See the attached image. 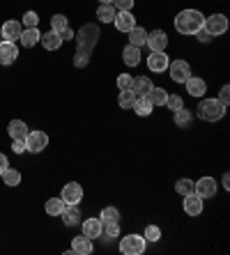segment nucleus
I'll return each instance as SVG.
<instances>
[{
    "instance_id": "obj_6",
    "label": "nucleus",
    "mask_w": 230,
    "mask_h": 255,
    "mask_svg": "<svg viewBox=\"0 0 230 255\" xmlns=\"http://www.w3.org/2000/svg\"><path fill=\"white\" fill-rule=\"evenodd\" d=\"M203 28H205L212 37L224 35L226 30H228V16H226V14H212V16H205Z\"/></svg>"
},
{
    "instance_id": "obj_20",
    "label": "nucleus",
    "mask_w": 230,
    "mask_h": 255,
    "mask_svg": "<svg viewBox=\"0 0 230 255\" xmlns=\"http://www.w3.org/2000/svg\"><path fill=\"white\" fill-rule=\"evenodd\" d=\"M81 228H83V235H85L88 239H99L101 237V219L81 221Z\"/></svg>"
},
{
    "instance_id": "obj_32",
    "label": "nucleus",
    "mask_w": 230,
    "mask_h": 255,
    "mask_svg": "<svg viewBox=\"0 0 230 255\" xmlns=\"http://www.w3.org/2000/svg\"><path fill=\"white\" fill-rule=\"evenodd\" d=\"M101 235H106V239H118L120 237V221L101 223Z\"/></svg>"
},
{
    "instance_id": "obj_47",
    "label": "nucleus",
    "mask_w": 230,
    "mask_h": 255,
    "mask_svg": "<svg viewBox=\"0 0 230 255\" xmlns=\"http://www.w3.org/2000/svg\"><path fill=\"white\" fill-rule=\"evenodd\" d=\"M221 184H224V189H230V175H228V172L224 175V179H221Z\"/></svg>"
},
{
    "instance_id": "obj_24",
    "label": "nucleus",
    "mask_w": 230,
    "mask_h": 255,
    "mask_svg": "<svg viewBox=\"0 0 230 255\" xmlns=\"http://www.w3.org/2000/svg\"><path fill=\"white\" fill-rule=\"evenodd\" d=\"M41 32L37 28H23V32H21V37H18V42L23 44L25 48H32L37 42H39Z\"/></svg>"
},
{
    "instance_id": "obj_49",
    "label": "nucleus",
    "mask_w": 230,
    "mask_h": 255,
    "mask_svg": "<svg viewBox=\"0 0 230 255\" xmlns=\"http://www.w3.org/2000/svg\"><path fill=\"white\" fill-rule=\"evenodd\" d=\"M0 42H2V37H0Z\"/></svg>"
},
{
    "instance_id": "obj_41",
    "label": "nucleus",
    "mask_w": 230,
    "mask_h": 255,
    "mask_svg": "<svg viewBox=\"0 0 230 255\" xmlns=\"http://www.w3.org/2000/svg\"><path fill=\"white\" fill-rule=\"evenodd\" d=\"M134 2L136 0H113V7H115L118 12H131V9H134Z\"/></svg>"
},
{
    "instance_id": "obj_46",
    "label": "nucleus",
    "mask_w": 230,
    "mask_h": 255,
    "mask_svg": "<svg viewBox=\"0 0 230 255\" xmlns=\"http://www.w3.org/2000/svg\"><path fill=\"white\" fill-rule=\"evenodd\" d=\"M7 168H9V161H7V156L2 154V152H0V175H2V172H5Z\"/></svg>"
},
{
    "instance_id": "obj_45",
    "label": "nucleus",
    "mask_w": 230,
    "mask_h": 255,
    "mask_svg": "<svg viewBox=\"0 0 230 255\" xmlns=\"http://www.w3.org/2000/svg\"><path fill=\"white\" fill-rule=\"evenodd\" d=\"M196 35H198V39H201L203 44H207V42H210V37H212V35H210V32H207L205 28H201V30H198V32H196Z\"/></svg>"
},
{
    "instance_id": "obj_27",
    "label": "nucleus",
    "mask_w": 230,
    "mask_h": 255,
    "mask_svg": "<svg viewBox=\"0 0 230 255\" xmlns=\"http://www.w3.org/2000/svg\"><path fill=\"white\" fill-rule=\"evenodd\" d=\"M127 35H129V44H134V46L141 48L143 44H145V39H148V30H145V28H138V25H136V28H131Z\"/></svg>"
},
{
    "instance_id": "obj_18",
    "label": "nucleus",
    "mask_w": 230,
    "mask_h": 255,
    "mask_svg": "<svg viewBox=\"0 0 230 255\" xmlns=\"http://www.w3.org/2000/svg\"><path fill=\"white\" fill-rule=\"evenodd\" d=\"M113 23L120 32H129L131 28H136V16L131 12H118L115 18H113Z\"/></svg>"
},
{
    "instance_id": "obj_11",
    "label": "nucleus",
    "mask_w": 230,
    "mask_h": 255,
    "mask_svg": "<svg viewBox=\"0 0 230 255\" xmlns=\"http://www.w3.org/2000/svg\"><path fill=\"white\" fill-rule=\"evenodd\" d=\"M21 32H23L21 21H5L2 28H0V37H2V42H18Z\"/></svg>"
},
{
    "instance_id": "obj_31",
    "label": "nucleus",
    "mask_w": 230,
    "mask_h": 255,
    "mask_svg": "<svg viewBox=\"0 0 230 255\" xmlns=\"http://www.w3.org/2000/svg\"><path fill=\"white\" fill-rule=\"evenodd\" d=\"M0 177H2V182H5L7 186H18L21 184V172H18L16 168H7Z\"/></svg>"
},
{
    "instance_id": "obj_25",
    "label": "nucleus",
    "mask_w": 230,
    "mask_h": 255,
    "mask_svg": "<svg viewBox=\"0 0 230 255\" xmlns=\"http://www.w3.org/2000/svg\"><path fill=\"white\" fill-rule=\"evenodd\" d=\"M28 125H25L23 120H12L9 125H7V133L12 138H25L28 136Z\"/></svg>"
},
{
    "instance_id": "obj_3",
    "label": "nucleus",
    "mask_w": 230,
    "mask_h": 255,
    "mask_svg": "<svg viewBox=\"0 0 230 255\" xmlns=\"http://www.w3.org/2000/svg\"><path fill=\"white\" fill-rule=\"evenodd\" d=\"M196 111H198V118L205 122H219L226 115V106L219 99H203Z\"/></svg>"
},
{
    "instance_id": "obj_48",
    "label": "nucleus",
    "mask_w": 230,
    "mask_h": 255,
    "mask_svg": "<svg viewBox=\"0 0 230 255\" xmlns=\"http://www.w3.org/2000/svg\"><path fill=\"white\" fill-rule=\"evenodd\" d=\"M99 2H101V5H106V2H113V0H99Z\"/></svg>"
},
{
    "instance_id": "obj_21",
    "label": "nucleus",
    "mask_w": 230,
    "mask_h": 255,
    "mask_svg": "<svg viewBox=\"0 0 230 255\" xmlns=\"http://www.w3.org/2000/svg\"><path fill=\"white\" fill-rule=\"evenodd\" d=\"M39 42L46 51H58V48L62 46V37H60L58 32H53V30H48V32H41Z\"/></svg>"
},
{
    "instance_id": "obj_17",
    "label": "nucleus",
    "mask_w": 230,
    "mask_h": 255,
    "mask_svg": "<svg viewBox=\"0 0 230 255\" xmlns=\"http://www.w3.org/2000/svg\"><path fill=\"white\" fill-rule=\"evenodd\" d=\"M122 60H124V65L127 67H138L141 65V60H143L141 48L134 46V44H127V46L122 48Z\"/></svg>"
},
{
    "instance_id": "obj_36",
    "label": "nucleus",
    "mask_w": 230,
    "mask_h": 255,
    "mask_svg": "<svg viewBox=\"0 0 230 255\" xmlns=\"http://www.w3.org/2000/svg\"><path fill=\"white\" fill-rule=\"evenodd\" d=\"M101 223H111V221H120V212L115 207H104L99 214Z\"/></svg>"
},
{
    "instance_id": "obj_7",
    "label": "nucleus",
    "mask_w": 230,
    "mask_h": 255,
    "mask_svg": "<svg viewBox=\"0 0 230 255\" xmlns=\"http://www.w3.org/2000/svg\"><path fill=\"white\" fill-rule=\"evenodd\" d=\"M168 74H171L173 83H184L191 76V65L187 60H173L171 65H168Z\"/></svg>"
},
{
    "instance_id": "obj_37",
    "label": "nucleus",
    "mask_w": 230,
    "mask_h": 255,
    "mask_svg": "<svg viewBox=\"0 0 230 255\" xmlns=\"http://www.w3.org/2000/svg\"><path fill=\"white\" fill-rule=\"evenodd\" d=\"M37 23H39V14L37 12H25L23 18H21V25H23V28H37Z\"/></svg>"
},
{
    "instance_id": "obj_1",
    "label": "nucleus",
    "mask_w": 230,
    "mask_h": 255,
    "mask_svg": "<svg viewBox=\"0 0 230 255\" xmlns=\"http://www.w3.org/2000/svg\"><path fill=\"white\" fill-rule=\"evenodd\" d=\"M101 37V30L97 23H85L81 25V30L76 32V53H74V67L76 69H83V67H88L90 58H92V51H95L97 42H99Z\"/></svg>"
},
{
    "instance_id": "obj_39",
    "label": "nucleus",
    "mask_w": 230,
    "mask_h": 255,
    "mask_svg": "<svg viewBox=\"0 0 230 255\" xmlns=\"http://www.w3.org/2000/svg\"><path fill=\"white\" fill-rule=\"evenodd\" d=\"M143 237L148 239V242H159V239H161V228L150 223V226L145 228V235H143Z\"/></svg>"
},
{
    "instance_id": "obj_34",
    "label": "nucleus",
    "mask_w": 230,
    "mask_h": 255,
    "mask_svg": "<svg viewBox=\"0 0 230 255\" xmlns=\"http://www.w3.org/2000/svg\"><path fill=\"white\" fill-rule=\"evenodd\" d=\"M194 186L196 182L189 177H182V179H177V184H175V191L180 193V196H189V193H194Z\"/></svg>"
},
{
    "instance_id": "obj_10",
    "label": "nucleus",
    "mask_w": 230,
    "mask_h": 255,
    "mask_svg": "<svg viewBox=\"0 0 230 255\" xmlns=\"http://www.w3.org/2000/svg\"><path fill=\"white\" fill-rule=\"evenodd\" d=\"M60 198L65 200V205H78V202L83 200V186L76 184V182H69V184L62 186Z\"/></svg>"
},
{
    "instance_id": "obj_22",
    "label": "nucleus",
    "mask_w": 230,
    "mask_h": 255,
    "mask_svg": "<svg viewBox=\"0 0 230 255\" xmlns=\"http://www.w3.org/2000/svg\"><path fill=\"white\" fill-rule=\"evenodd\" d=\"M152 88L154 85H152V81H150V76H136L134 85H131V92H134L136 97H148Z\"/></svg>"
},
{
    "instance_id": "obj_14",
    "label": "nucleus",
    "mask_w": 230,
    "mask_h": 255,
    "mask_svg": "<svg viewBox=\"0 0 230 255\" xmlns=\"http://www.w3.org/2000/svg\"><path fill=\"white\" fill-rule=\"evenodd\" d=\"M182 207H184V214H189V216H201L203 214V198L201 196H196V193H189V196H184V202H182Z\"/></svg>"
},
{
    "instance_id": "obj_8",
    "label": "nucleus",
    "mask_w": 230,
    "mask_h": 255,
    "mask_svg": "<svg viewBox=\"0 0 230 255\" xmlns=\"http://www.w3.org/2000/svg\"><path fill=\"white\" fill-rule=\"evenodd\" d=\"M168 65H171V58L166 55V51H152L148 55V69L152 74H164L168 69Z\"/></svg>"
},
{
    "instance_id": "obj_28",
    "label": "nucleus",
    "mask_w": 230,
    "mask_h": 255,
    "mask_svg": "<svg viewBox=\"0 0 230 255\" xmlns=\"http://www.w3.org/2000/svg\"><path fill=\"white\" fill-rule=\"evenodd\" d=\"M44 209H46L48 216H60L62 209H65V200H62V198H48Z\"/></svg>"
},
{
    "instance_id": "obj_13",
    "label": "nucleus",
    "mask_w": 230,
    "mask_h": 255,
    "mask_svg": "<svg viewBox=\"0 0 230 255\" xmlns=\"http://www.w3.org/2000/svg\"><path fill=\"white\" fill-rule=\"evenodd\" d=\"M145 44L150 46V51H166V46H168V35H166L164 30H152V32H148Z\"/></svg>"
},
{
    "instance_id": "obj_12",
    "label": "nucleus",
    "mask_w": 230,
    "mask_h": 255,
    "mask_svg": "<svg viewBox=\"0 0 230 255\" xmlns=\"http://www.w3.org/2000/svg\"><path fill=\"white\" fill-rule=\"evenodd\" d=\"M18 58V48L14 42H0V65H14Z\"/></svg>"
},
{
    "instance_id": "obj_30",
    "label": "nucleus",
    "mask_w": 230,
    "mask_h": 255,
    "mask_svg": "<svg viewBox=\"0 0 230 255\" xmlns=\"http://www.w3.org/2000/svg\"><path fill=\"white\" fill-rule=\"evenodd\" d=\"M148 99L152 101V106H166V99H168V90L164 88H152L150 90Z\"/></svg>"
},
{
    "instance_id": "obj_43",
    "label": "nucleus",
    "mask_w": 230,
    "mask_h": 255,
    "mask_svg": "<svg viewBox=\"0 0 230 255\" xmlns=\"http://www.w3.org/2000/svg\"><path fill=\"white\" fill-rule=\"evenodd\" d=\"M219 101L228 108V104H230V85H224V88H221V92H219Z\"/></svg>"
},
{
    "instance_id": "obj_23",
    "label": "nucleus",
    "mask_w": 230,
    "mask_h": 255,
    "mask_svg": "<svg viewBox=\"0 0 230 255\" xmlns=\"http://www.w3.org/2000/svg\"><path fill=\"white\" fill-rule=\"evenodd\" d=\"M152 101L148 99V97H136L134 101V113L138 115V118H148V115H152Z\"/></svg>"
},
{
    "instance_id": "obj_26",
    "label": "nucleus",
    "mask_w": 230,
    "mask_h": 255,
    "mask_svg": "<svg viewBox=\"0 0 230 255\" xmlns=\"http://www.w3.org/2000/svg\"><path fill=\"white\" fill-rule=\"evenodd\" d=\"M115 14H118V9L113 7V2H106V5H99V9H97V18H99L101 23H113V18H115Z\"/></svg>"
},
{
    "instance_id": "obj_19",
    "label": "nucleus",
    "mask_w": 230,
    "mask_h": 255,
    "mask_svg": "<svg viewBox=\"0 0 230 255\" xmlns=\"http://www.w3.org/2000/svg\"><path fill=\"white\" fill-rule=\"evenodd\" d=\"M71 253L76 255H90L92 253V239H88L85 235H78V237L71 239Z\"/></svg>"
},
{
    "instance_id": "obj_16",
    "label": "nucleus",
    "mask_w": 230,
    "mask_h": 255,
    "mask_svg": "<svg viewBox=\"0 0 230 255\" xmlns=\"http://www.w3.org/2000/svg\"><path fill=\"white\" fill-rule=\"evenodd\" d=\"M62 223H65L67 228H74V226H78L81 223V209H78V205H65V209H62Z\"/></svg>"
},
{
    "instance_id": "obj_9",
    "label": "nucleus",
    "mask_w": 230,
    "mask_h": 255,
    "mask_svg": "<svg viewBox=\"0 0 230 255\" xmlns=\"http://www.w3.org/2000/svg\"><path fill=\"white\" fill-rule=\"evenodd\" d=\"M194 193L196 196H201L203 200L214 198L217 196V179L214 177H201L198 182H196V186H194Z\"/></svg>"
},
{
    "instance_id": "obj_33",
    "label": "nucleus",
    "mask_w": 230,
    "mask_h": 255,
    "mask_svg": "<svg viewBox=\"0 0 230 255\" xmlns=\"http://www.w3.org/2000/svg\"><path fill=\"white\" fill-rule=\"evenodd\" d=\"M134 101H136L134 92H131V90H122L118 97V106L124 108V111H129V108H134Z\"/></svg>"
},
{
    "instance_id": "obj_4",
    "label": "nucleus",
    "mask_w": 230,
    "mask_h": 255,
    "mask_svg": "<svg viewBox=\"0 0 230 255\" xmlns=\"http://www.w3.org/2000/svg\"><path fill=\"white\" fill-rule=\"evenodd\" d=\"M148 249V239L143 235H127L120 239V253L122 255H143Z\"/></svg>"
},
{
    "instance_id": "obj_44",
    "label": "nucleus",
    "mask_w": 230,
    "mask_h": 255,
    "mask_svg": "<svg viewBox=\"0 0 230 255\" xmlns=\"http://www.w3.org/2000/svg\"><path fill=\"white\" fill-rule=\"evenodd\" d=\"M60 37H62V42H69V39H74V37H76V32H74L71 28H65L62 32H60Z\"/></svg>"
},
{
    "instance_id": "obj_2",
    "label": "nucleus",
    "mask_w": 230,
    "mask_h": 255,
    "mask_svg": "<svg viewBox=\"0 0 230 255\" xmlns=\"http://www.w3.org/2000/svg\"><path fill=\"white\" fill-rule=\"evenodd\" d=\"M203 23H205V16L198 9H182L175 16V30L180 35H196L203 28Z\"/></svg>"
},
{
    "instance_id": "obj_42",
    "label": "nucleus",
    "mask_w": 230,
    "mask_h": 255,
    "mask_svg": "<svg viewBox=\"0 0 230 255\" xmlns=\"http://www.w3.org/2000/svg\"><path fill=\"white\" fill-rule=\"evenodd\" d=\"M12 152L14 154H23V152H28V147H25V138H12Z\"/></svg>"
},
{
    "instance_id": "obj_38",
    "label": "nucleus",
    "mask_w": 230,
    "mask_h": 255,
    "mask_svg": "<svg viewBox=\"0 0 230 255\" xmlns=\"http://www.w3.org/2000/svg\"><path fill=\"white\" fill-rule=\"evenodd\" d=\"M166 106H168L173 113H175V111L184 108V99H182L180 95H168V99H166Z\"/></svg>"
},
{
    "instance_id": "obj_40",
    "label": "nucleus",
    "mask_w": 230,
    "mask_h": 255,
    "mask_svg": "<svg viewBox=\"0 0 230 255\" xmlns=\"http://www.w3.org/2000/svg\"><path fill=\"white\" fill-rule=\"evenodd\" d=\"M131 85H134V76L131 74H120L118 76V90L122 92V90H131Z\"/></svg>"
},
{
    "instance_id": "obj_5",
    "label": "nucleus",
    "mask_w": 230,
    "mask_h": 255,
    "mask_svg": "<svg viewBox=\"0 0 230 255\" xmlns=\"http://www.w3.org/2000/svg\"><path fill=\"white\" fill-rule=\"evenodd\" d=\"M25 147H28V152H32V154L44 152V149L48 147V133L46 131H28V136H25Z\"/></svg>"
},
{
    "instance_id": "obj_35",
    "label": "nucleus",
    "mask_w": 230,
    "mask_h": 255,
    "mask_svg": "<svg viewBox=\"0 0 230 255\" xmlns=\"http://www.w3.org/2000/svg\"><path fill=\"white\" fill-rule=\"evenodd\" d=\"M65 28H69V18H67L65 14H55V16L51 18V30L60 35V32H62Z\"/></svg>"
},
{
    "instance_id": "obj_15",
    "label": "nucleus",
    "mask_w": 230,
    "mask_h": 255,
    "mask_svg": "<svg viewBox=\"0 0 230 255\" xmlns=\"http://www.w3.org/2000/svg\"><path fill=\"white\" fill-rule=\"evenodd\" d=\"M184 85H187V92H189L191 97H196V99H201V97H205V92H207V83H205V78L189 76L187 81H184Z\"/></svg>"
},
{
    "instance_id": "obj_29",
    "label": "nucleus",
    "mask_w": 230,
    "mask_h": 255,
    "mask_svg": "<svg viewBox=\"0 0 230 255\" xmlns=\"http://www.w3.org/2000/svg\"><path fill=\"white\" fill-rule=\"evenodd\" d=\"M191 118H194V113H191V111H187V108H180V111H175V113H173V122H175L180 129L189 127L191 125Z\"/></svg>"
}]
</instances>
